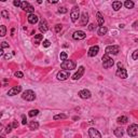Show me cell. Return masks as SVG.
Returning <instances> with one entry per match:
<instances>
[{"label":"cell","mask_w":138,"mask_h":138,"mask_svg":"<svg viewBox=\"0 0 138 138\" xmlns=\"http://www.w3.org/2000/svg\"><path fill=\"white\" fill-rule=\"evenodd\" d=\"M76 67H77V64L73 60L67 59L60 64V68L63 70H68V71H70V70H72V69H76Z\"/></svg>","instance_id":"cell-1"},{"label":"cell","mask_w":138,"mask_h":138,"mask_svg":"<svg viewBox=\"0 0 138 138\" xmlns=\"http://www.w3.org/2000/svg\"><path fill=\"white\" fill-rule=\"evenodd\" d=\"M113 65H114V60L108 54H105L102 56V67L105 69H108V68H111Z\"/></svg>","instance_id":"cell-2"},{"label":"cell","mask_w":138,"mask_h":138,"mask_svg":"<svg viewBox=\"0 0 138 138\" xmlns=\"http://www.w3.org/2000/svg\"><path fill=\"white\" fill-rule=\"evenodd\" d=\"M22 98L26 101H33L36 99V94H35V92L31 90H26L25 92L23 93Z\"/></svg>","instance_id":"cell-3"},{"label":"cell","mask_w":138,"mask_h":138,"mask_svg":"<svg viewBox=\"0 0 138 138\" xmlns=\"http://www.w3.org/2000/svg\"><path fill=\"white\" fill-rule=\"evenodd\" d=\"M70 17H71V20L73 23L78 22L79 17H80V9H79V7H73L71 9V12H70Z\"/></svg>","instance_id":"cell-4"},{"label":"cell","mask_w":138,"mask_h":138,"mask_svg":"<svg viewBox=\"0 0 138 138\" xmlns=\"http://www.w3.org/2000/svg\"><path fill=\"white\" fill-rule=\"evenodd\" d=\"M127 134L131 137H136L138 136V124H132L127 128Z\"/></svg>","instance_id":"cell-5"},{"label":"cell","mask_w":138,"mask_h":138,"mask_svg":"<svg viewBox=\"0 0 138 138\" xmlns=\"http://www.w3.org/2000/svg\"><path fill=\"white\" fill-rule=\"evenodd\" d=\"M120 52V48L118 45H108L107 48H106V54L110 55H118Z\"/></svg>","instance_id":"cell-6"},{"label":"cell","mask_w":138,"mask_h":138,"mask_svg":"<svg viewBox=\"0 0 138 138\" xmlns=\"http://www.w3.org/2000/svg\"><path fill=\"white\" fill-rule=\"evenodd\" d=\"M69 77H70V71H68V70H60V71H58L56 75V78L59 81H65Z\"/></svg>","instance_id":"cell-7"},{"label":"cell","mask_w":138,"mask_h":138,"mask_svg":"<svg viewBox=\"0 0 138 138\" xmlns=\"http://www.w3.org/2000/svg\"><path fill=\"white\" fill-rule=\"evenodd\" d=\"M85 37H86V34L84 33V31H82V30H77V31H75L73 35H72V38L75 40H83Z\"/></svg>","instance_id":"cell-8"},{"label":"cell","mask_w":138,"mask_h":138,"mask_svg":"<svg viewBox=\"0 0 138 138\" xmlns=\"http://www.w3.org/2000/svg\"><path fill=\"white\" fill-rule=\"evenodd\" d=\"M78 95H79V97L82 99H89V98H91V96H92V93H91L89 90H81L80 92L78 93Z\"/></svg>","instance_id":"cell-9"},{"label":"cell","mask_w":138,"mask_h":138,"mask_svg":"<svg viewBox=\"0 0 138 138\" xmlns=\"http://www.w3.org/2000/svg\"><path fill=\"white\" fill-rule=\"evenodd\" d=\"M89 136L90 138H101V134L94 127H91L89 130Z\"/></svg>","instance_id":"cell-10"},{"label":"cell","mask_w":138,"mask_h":138,"mask_svg":"<svg viewBox=\"0 0 138 138\" xmlns=\"http://www.w3.org/2000/svg\"><path fill=\"white\" fill-rule=\"evenodd\" d=\"M98 52H99V46L98 45H93V46L90 48L89 52H87V55L91 56V57H94L98 54Z\"/></svg>","instance_id":"cell-11"},{"label":"cell","mask_w":138,"mask_h":138,"mask_svg":"<svg viewBox=\"0 0 138 138\" xmlns=\"http://www.w3.org/2000/svg\"><path fill=\"white\" fill-rule=\"evenodd\" d=\"M39 29H40V31L41 33H46V31L49 30V25H48V23H46V20H40V23H39Z\"/></svg>","instance_id":"cell-12"},{"label":"cell","mask_w":138,"mask_h":138,"mask_svg":"<svg viewBox=\"0 0 138 138\" xmlns=\"http://www.w3.org/2000/svg\"><path fill=\"white\" fill-rule=\"evenodd\" d=\"M20 91H22V86H20V85L13 86L12 89H10V90H9L8 95H9V96H14V95H17L19 93H20Z\"/></svg>","instance_id":"cell-13"},{"label":"cell","mask_w":138,"mask_h":138,"mask_svg":"<svg viewBox=\"0 0 138 138\" xmlns=\"http://www.w3.org/2000/svg\"><path fill=\"white\" fill-rule=\"evenodd\" d=\"M84 75V67L83 66H80L78 69V71L72 76V79L73 80H79L80 78H82V76Z\"/></svg>","instance_id":"cell-14"},{"label":"cell","mask_w":138,"mask_h":138,"mask_svg":"<svg viewBox=\"0 0 138 138\" xmlns=\"http://www.w3.org/2000/svg\"><path fill=\"white\" fill-rule=\"evenodd\" d=\"M117 76L121 79H126L127 78V71H126V69H124V68H120L117 70Z\"/></svg>","instance_id":"cell-15"},{"label":"cell","mask_w":138,"mask_h":138,"mask_svg":"<svg viewBox=\"0 0 138 138\" xmlns=\"http://www.w3.org/2000/svg\"><path fill=\"white\" fill-rule=\"evenodd\" d=\"M81 25L82 26H86L89 23V13L87 12H83L81 15Z\"/></svg>","instance_id":"cell-16"},{"label":"cell","mask_w":138,"mask_h":138,"mask_svg":"<svg viewBox=\"0 0 138 138\" xmlns=\"http://www.w3.org/2000/svg\"><path fill=\"white\" fill-rule=\"evenodd\" d=\"M28 22L30 23V24H36V23H38V20H39V19H38V16L36 15V14H29L28 17H27Z\"/></svg>","instance_id":"cell-17"},{"label":"cell","mask_w":138,"mask_h":138,"mask_svg":"<svg viewBox=\"0 0 138 138\" xmlns=\"http://www.w3.org/2000/svg\"><path fill=\"white\" fill-rule=\"evenodd\" d=\"M96 17H97V23H98L99 27H101V26L104 25V23H105V20H104V17H102L101 13L97 12V13H96Z\"/></svg>","instance_id":"cell-18"},{"label":"cell","mask_w":138,"mask_h":138,"mask_svg":"<svg viewBox=\"0 0 138 138\" xmlns=\"http://www.w3.org/2000/svg\"><path fill=\"white\" fill-rule=\"evenodd\" d=\"M122 2L121 1H113L112 2V9L114 11H119L120 9L122 8Z\"/></svg>","instance_id":"cell-19"},{"label":"cell","mask_w":138,"mask_h":138,"mask_svg":"<svg viewBox=\"0 0 138 138\" xmlns=\"http://www.w3.org/2000/svg\"><path fill=\"white\" fill-rule=\"evenodd\" d=\"M42 40H43V35H36L35 36V41H34L35 45H39Z\"/></svg>","instance_id":"cell-20"},{"label":"cell","mask_w":138,"mask_h":138,"mask_svg":"<svg viewBox=\"0 0 138 138\" xmlns=\"http://www.w3.org/2000/svg\"><path fill=\"white\" fill-rule=\"evenodd\" d=\"M113 133H114V135H116L117 137H122L123 135H124V131H123L121 127H117L116 130L113 131Z\"/></svg>","instance_id":"cell-21"},{"label":"cell","mask_w":138,"mask_h":138,"mask_svg":"<svg viewBox=\"0 0 138 138\" xmlns=\"http://www.w3.org/2000/svg\"><path fill=\"white\" fill-rule=\"evenodd\" d=\"M107 33H108V28L105 27V26H101V27H99L98 30H97V34L99 35V36H104V35H106Z\"/></svg>","instance_id":"cell-22"},{"label":"cell","mask_w":138,"mask_h":138,"mask_svg":"<svg viewBox=\"0 0 138 138\" xmlns=\"http://www.w3.org/2000/svg\"><path fill=\"white\" fill-rule=\"evenodd\" d=\"M128 121V119H127V117H125V116H122V117H119L118 119H117V122L119 123V124H125V123H127Z\"/></svg>","instance_id":"cell-23"},{"label":"cell","mask_w":138,"mask_h":138,"mask_svg":"<svg viewBox=\"0 0 138 138\" xmlns=\"http://www.w3.org/2000/svg\"><path fill=\"white\" fill-rule=\"evenodd\" d=\"M39 127V123H38L37 121H31V122H29V128L30 130H37V128Z\"/></svg>","instance_id":"cell-24"},{"label":"cell","mask_w":138,"mask_h":138,"mask_svg":"<svg viewBox=\"0 0 138 138\" xmlns=\"http://www.w3.org/2000/svg\"><path fill=\"white\" fill-rule=\"evenodd\" d=\"M124 5H125L126 9H133L135 3H134L133 1H131V0H126V1L124 2Z\"/></svg>","instance_id":"cell-25"},{"label":"cell","mask_w":138,"mask_h":138,"mask_svg":"<svg viewBox=\"0 0 138 138\" xmlns=\"http://www.w3.org/2000/svg\"><path fill=\"white\" fill-rule=\"evenodd\" d=\"M55 120V121H57V120H61V119H67V116L64 113H60V114H56V116H54V118H53Z\"/></svg>","instance_id":"cell-26"},{"label":"cell","mask_w":138,"mask_h":138,"mask_svg":"<svg viewBox=\"0 0 138 138\" xmlns=\"http://www.w3.org/2000/svg\"><path fill=\"white\" fill-rule=\"evenodd\" d=\"M0 36L1 37H4L5 36V34H7V28H5V26L4 25H1L0 26Z\"/></svg>","instance_id":"cell-27"},{"label":"cell","mask_w":138,"mask_h":138,"mask_svg":"<svg viewBox=\"0 0 138 138\" xmlns=\"http://www.w3.org/2000/svg\"><path fill=\"white\" fill-rule=\"evenodd\" d=\"M39 114V110L38 109H33V110H30L29 111V113H28V116L29 117H36Z\"/></svg>","instance_id":"cell-28"},{"label":"cell","mask_w":138,"mask_h":138,"mask_svg":"<svg viewBox=\"0 0 138 138\" xmlns=\"http://www.w3.org/2000/svg\"><path fill=\"white\" fill-rule=\"evenodd\" d=\"M59 57H60V60L65 61V60H67V57H68V55H67L66 52H61L60 55H59Z\"/></svg>","instance_id":"cell-29"},{"label":"cell","mask_w":138,"mask_h":138,"mask_svg":"<svg viewBox=\"0 0 138 138\" xmlns=\"http://www.w3.org/2000/svg\"><path fill=\"white\" fill-rule=\"evenodd\" d=\"M25 11H26V12H28L29 14H33V12L35 11V9H34V7H33V5H31V4H29L28 7H27V9H26Z\"/></svg>","instance_id":"cell-30"},{"label":"cell","mask_w":138,"mask_h":138,"mask_svg":"<svg viewBox=\"0 0 138 138\" xmlns=\"http://www.w3.org/2000/svg\"><path fill=\"white\" fill-rule=\"evenodd\" d=\"M132 58H133L134 60H137L138 59V49L135 50V51L133 52V54H132Z\"/></svg>","instance_id":"cell-31"},{"label":"cell","mask_w":138,"mask_h":138,"mask_svg":"<svg viewBox=\"0 0 138 138\" xmlns=\"http://www.w3.org/2000/svg\"><path fill=\"white\" fill-rule=\"evenodd\" d=\"M67 12H68V10H67V8H65V7H61L58 9V13H60V14H65Z\"/></svg>","instance_id":"cell-32"},{"label":"cell","mask_w":138,"mask_h":138,"mask_svg":"<svg viewBox=\"0 0 138 138\" xmlns=\"http://www.w3.org/2000/svg\"><path fill=\"white\" fill-rule=\"evenodd\" d=\"M13 55H14V53H8V54H4L3 55V58L4 59H11V58L13 57Z\"/></svg>","instance_id":"cell-33"},{"label":"cell","mask_w":138,"mask_h":138,"mask_svg":"<svg viewBox=\"0 0 138 138\" xmlns=\"http://www.w3.org/2000/svg\"><path fill=\"white\" fill-rule=\"evenodd\" d=\"M29 5V2H27V1H23L22 2V5H20V9H23V10H26L27 9V7Z\"/></svg>","instance_id":"cell-34"},{"label":"cell","mask_w":138,"mask_h":138,"mask_svg":"<svg viewBox=\"0 0 138 138\" xmlns=\"http://www.w3.org/2000/svg\"><path fill=\"white\" fill-rule=\"evenodd\" d=\"M1 15L3 19H9V12L7 10H2L1 11Z\"/></svg>","instance_id":"cell-35"},{"label":"cell","mask_w":138,"mask_h":138,"mask_svg":"<svg viewBox=\"0 0 138 138\" xmlns=\"http://www.w3.org/2000/svg\"><path fill=\"white\" fill-rule=\"evenodd\" d=\"M42 44H43V46H44V48H49L50 45H51V42H50L49 40H43V42H42Z\"/></svg>","instance_id":"cell-36"},{"label":"cell","mask_w":138,"mask_h":138,"mask_svg":"<svg viewBox=\"0 0 138 138\" xmlns=\"http://www.w3.org/2000/svg\"><path fill=\"white\" fill-rule=\"evenodd\" d=\"M14 76H15L16 78H23L24 77V75H23L22 71H16L15 73H14Z\"/></svg>","instance_id":"cell-37"},{"label":"cell","mask_w":138,"mask_h":138,"mask_svg":"<svg viewBox=\"0 0 138 138\" xmlns=\"http://www.w3.org/2000/svg\"><path fill=\"white\" fill-rule=\"evenodd\" d=\"M26 123H27V118H26L25 114H23V116H22V124L26 125Z\"/></svg>","instance_id":"cell-38"},{"label":"cell","mask_w":138,"mask_h":138,"mask_svg":"<svg viewBox=\"0 0 138 138\" xmlns=\"http://www.w3.org/2000/svg\"><path fill=\"white\" fill-rule=\"evenodd\" d=\"M60 30H61V25H59V24L55 25V31H56V33H59Z\"/></svg>","instance_id":"cell-39"},{"label":"cell","mask_w":138,"mask_h":138,"mask_svg":"<svg viewBox=\"0 0 138 138\" xmlns=\"http://www.w3.org/2000/svg\"><path fill=\"white\" fill-rule=\"evenodd\" d=\"M13 4L15 5V7H20V5H22V1H20V0H15V1L13 2Z\"/></svg>","instance_id":"cell-40"},{"label":"cell","mask_w":138,"mask_h":138,"mask_svg":"<svg viewBox=\"0 0 138 138\" xmlns=\"http://www.w3.org/2000/svg\"><path fill=\"white\" fill-rule=\"evenodd\" d=\"M12 128H13L12 124H9V125L7 126V130H5V132H7V133H11V131H12Z\"/></svg>","instance_id":"cell-41"},{"label":"cell","mask_w":138,"mask_h":138,"mask_svg":"<svg viewBox=\"0 0 138 138\" xmlns=\"http://www.w3.org/2000/svg\"><path fill=\"white\" fill-rule=\"evenodd\" d=\"M5 48H9V44L3 41V42H1V49H5Z\"/></svg>","instance_id":"cell-42"},{"label":"cell","mask_w":138,"mask_h":138,"mask_svg":"<svg viewBox=\"0 0 138 138\" xmlns=\"http://www.w3.org/2000/svg\"><path fill=\"white\" fill-rule=\"evenodd\" d=\"M12 126H13V128H17V127H19V122H17V121H14V122L12 123Z\"/></svg>","instance_id":"cell-43"},{"label":"cell","mask_w":138,"mask_h":138,"mask_svg":"<svg viewBox=\"0 0 138 138\" xmlns=\"http://www.w3.org/2000/svg\"><path fill=\"white\" fill-rule=\"evenodd\" d=\"M133 26H134V28H136V29H138V20H136V22L133 24Z\"/></svg>","instance_id":"cell-44"},{"label":"cell","mask_w":138,"mask_h":138,"mask_svg":"<svg viewBox=\"0 0 138 138\" xmlns=\"http://www.w3.org/2000/svg\"><path fill=\"white\" fill-rule=\"evenodd\" d=\"M89 29H90V30H93V29H94V25L91 24V25L89 26Z\"/></svg>","instance_id":"cell-45"},{"label":"cell","mask_w":138,"mask_h":138,"mask_svg":"<svg viewBox=\"0 0 138 138\" xmlns=\"http://www.w3.org/2000/svg\"><path fill=\"white\" fill-rule=\"evenodd\" d=\"M3 53H4V52H3V49H0V54H1L2 56H3V55H4Z\"/></svg>","instance_id":"cell-46"},{"label":"cell","mask_w":138,"mask_h":138,"mask_svg":"<svg viewBox=\"0 0 138 138\" xmlns=\"http://www.w3.org/2000/svg\"><path fill=\"white\" fill-rule=\"evenodd\" d=\"M119 27H120V28H124V25H123V24H121V25L119 26Z\"/></svg>","instance_id":"cell-47"}]
</instances>
